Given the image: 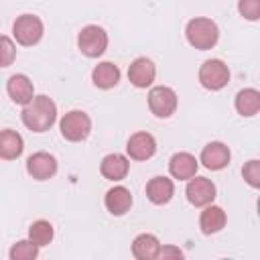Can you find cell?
<instances>
[{"instance_id": "cell-18", "label": "cell", "mask_w": 260, "mask_h": 260, "mask_svg": "<svg viewBox=\"0 0 260 260\" xmlns=\"http://www.w3.org/2000/svg\"><path fill=\"white\" fill-rule=\"evenodd\" d=\"M158 252H160V242L152 234H140L132 242V254L138 260H154L158 258Z\"/></svg>"}, {"instance_id": "cell-25", "label": "cell", "mask_w": 260, "mask_h": 260, "mask_svg": "<svg viewBox=\"0 0 260 260\" xmlns=\"http://www.w3.org/2000/svg\"><path fill=\"white\" fill-rule=\"evenodd\" d=\"M14 57H16V47H14L12 39L0 35V67H8V65H12Z\"/></svg>"}, {"instance_id": "cell-27", "label": "cell", "mask_w": 260, "mask_h": 260, "mask_svg": "<svg viewBox=\"0 0 260 260\" xmlns=\"http://www.w3.org/2000/svg\"><path fill=\"white\" fill-rule=\"evenodd\" d=\"M242 175L250 187H260V162L258 160L246 162V167L242 169Z\"/></svg>"}, {"instance_id": "cell-10", "label": "cell", "mask_w": 260, "mask_h": 260, "mask_svg": "<svg viewBox=\"0 0 260 260\" xmlns=\"http://www.w3.org/2000/svg\"><path fill=\"white\" fill-rule=\"evenodd\" d=\"M126 150H128L130 158L146 160V158H150L156 152V140L148 132H136V134L130 136V140L126 144Z\"/></svg>"}, {"instance_id": "cell-2", "label": "cell", "mask_w": 260, "mask_h": 260, "mask_svg": "<svg viewBox=\"0 0 260 260\" xmlns=\"http://www.w3.org/2000/svg\"><path fill=\"white\" fill-rule=\"evenodd\" d=\"M185 35H187V41H189L191 47H195L199 51H207L217 43L219 30H217V24L211 18L199 16V18H191L187 22Z\"/></svg>"}, {"instance_id": "cell-7", "label": "cell", "mask_w": 260, "mask_h": 260, "mask_svg": "<svg viewBox=\"0 0 260 260\" xmlns=\"http://www.w3.org/2000/svg\"><path fill=\"white\" fill-rule=\"evenodd\" d=\"M148 108L158 118H169L177 110V93L167 85H156L148 93Z\"/></svg>"}, {"instance_id": "cell-28", "label": "cell", "mask_w": 260, "mask_h": 260, "mask_svg": "<svg viewBox=\"0 0 260 260\" xmlns=\"http://www.w3.org/2000/svg\"><path fill=\"white\" fill-rule=\"evenodd\" d=\"M183 256V252L179 250V248H175V246H165V248H160V252H158V258H181Z\"/></svg>"}, {"instance_id": "cell-6", "label": "cell", "mask_w": 260, "mask_h": 260, "mask_svg": "<svg viewBox=\"0 0 260 260\" xmlns=\"http://www.w3.org/2000/svg\"><path fill=\"white\" fill-rule=\"evenodd\" d=\"M12 32H14V39L20 45L30 47V45H37L41 41V37H43V22L35 14H22V16H18L14 20Z\"/></svg>"}, {"instance_id": "cell-26", "label": "cell", "mask_w": 260, "mask_h": 260, "mask_svg": "<svg viewBox=\"0 0 260 260\" xmlns=\"http://www.w3.org/2000/svg\"><path fill=\"white\" fill-rule=\"evenodd\" d=\"M238 10L248 20L260 18V0H238Z\"/></svg>"}, {"instance_id": "cell-8", "label": "cell", "mask_w": 260, "mask_h": 260, "mask_svg": "<svg viewBox=\"0 0 260 260\" xmlns=\"http://www.w3.org/2000/svg\"><path fill=\"white\" fill-rule=\"evenodd\" d=\"M185 195H187L191 205L203 207V205H209L215 199V185L205 177H191L189 183H187Z\"/></svg>"}, {"instance_id": "cell-23", "label": "cell", "mask_w": 260, "mask_h": 260, "mask_svg": "<svg viewBox=\"0 0 260 260\" xmlns=\"http://www.w3.org/2000/svg\"><path fill=\"white\" fill-rule=\"evenodd\" d=\"M28 240L32 244H37L39 248L41 246H47L51 240H53V225L45 219H39L35 221L30 228H28Z\"/></svg>"}, {"instance_id": "cell-13", "label": "cell", "mask_w": 260, "mask_h": 260, "mask_svg": "<svg viewBox=\"0 0 260 260\" xmlns=\"http://www.w3.org/2000/svg\"><path fill=\"white\" fill-rule=\"evenodd\" d=\"M201 162L211 171H219L230 162V148L223 142H209L201 150Z\"/></svg>"}, {"instance_id": "cell-5", "label": "cell", "mask_w": 260, "mask_h": 260, "mask_svg": "<svg viewBox=\"0 0 260 260\" xmlns=\"http://www.w3.org/2000/svg\"><path fill=\"white\" fill-rule=\"evenodd\" d=\"M199 81L205 89H211V91H217L221 87L228 85L230 81V69L223 61L219 59H209L205 61L201 67H199Z\"/></svg>"}, {"instance_id": "cell-24", "label": "cell", "mask_w": 260, "mask_h": 260, "mask_svg": "<svg viewBox=\"0 0 260 260\" xmlns=\"http://www.w3.org/2000/svg\"><path fill=\"white\" fill-rule=\"evenodd\" d=\"M39 254V246L30 240H20L10 248V260H32Z\"/></svg>"}, {"instance_id": "cell-9", "label": "cell", "mask_w": 260, "mask_h": 260, "mask_svg": "<svg viewBox=\"0 0 260 260\" xmlns=\"http://www.w3.org/2000/svg\"><path fill=\"white\" fill-rule=\"evenodd\" d=\"M26 171L37 181H47L57 173V160L49 152H35L26 160Z\"/></svg>"}, {"instance_id": "cell-15", "label": "cell", "mask_w": 260, "mask_h": 260, "mask_svg": "<svg viewBox=\"0 0 260 260\" xmlns=\"http://www.w3.org/2000/svg\"><path fill=\"white\" fill-rule=\"evenodd\" d=\"M128 169H130V162L126 156L114 152V154H108L102 158V165H100V173L110 179V181H122L126 175H128Z\"/></svg>"}, {"instance_id": "cell-16", "label": "cell", "mask_w": 260, "mask_h": 260, "mask_svg": "<svg viewBox=\"0 0 260 260\" xmlns=\"http://www.w3.org/2000/svg\"><path fill=\"white\" fill-rule=\"evenodd\" d=\"M173 193H175V187H173V181L169 177H152L146 185V197L154 205L169 203Z\"/></svg>"}, {"instance_id": "cell-19", "label": "cell", "mask_w": 260, "mask_h": 260, "mask_svg": "<svg viewBox=\"0 0 260 260\" xmlns=\"http://www.w3.org/2000/svg\"><path fill=\"white\" fill-rule=\"evenodd\" d=\"M91 79H93V83H95L98 87L110 89V87H114V85L120 81V69H118V65H114V63H110V61H102V63H98V65L93 67Z\"/></svg>"}, {"instance_id": "cell-12", "label": "cell", "mask_w": 260, "mask_h": 260, "mask_svg": "<svg viewBox=\"0 0 260 260\" xmlns=\"http://www.w3.org/2000/svg\"><path fill=\"white\" fill-rule=\"evenodd\" d=\"M6 89H8L10 100H12L14 104H20V106H26V104H28V102L35 98L32 81H30L26 75H22V73L12 75V77L8 79Z\"/></svg>"}, {"instance_id": "cell-3", "label": "cell", "mask_w": 260, "mask_h": 260, "mask_svg": "<svg viewBox=\"0 0 260 260\" xmlns=\"http://www.w3.org/2000/svg\"><path fill=\"white\" fill-rule=\"evenodd\" d=\"M61 134L65 140H71V142H79V140H85L89 136V130H91V120L85 112L81 110H71L67 112L63 118H61Z\"/></svg>"}, {"instance_id": "cell-11", "label": "cell", "mask_w": 260, "mask_h": 260, "mask_svg": "<svg viewBox=\"0 0 260 260\" xmlns=\"http://www.w3.org/2000/svg\"><path fill=\"white\" fill-rule=\"evenodd\" d=\"M154 75H156V69H154L152 61L146 59V57L134 59L130 69H128V79L136 87H148L154 81Z\"/></svg>"}, {"instance_id": "cell-17", "label": "cell", "mask_w": 260, "mask_h": 260, "mask_svg": "<svg viewBox=\"0 0 260 260\" xmlns=\"http://www.w3.org/2000/svg\"><path fill=\"white\" fill-rule=\"evenodd\" d=\"M104 203H106V209L112 215H124L130 209V205H132V195H130V191L126 187L118 185V187H112L106 193Z\"/></svg>"}, {"instance_id": "cell-4", "label": "cell", "mask_w": 260, "mask_h": 260, "mask_svg": "<svg viewBox=\"0 0 260 260\" xmlns=\"http://www.w3.org/2000/svg\"><path fill=\"white\" fill-rule=\"evenodd\" d=\"M77 47L85 57H100L108 47V35L98 24H87L77 35Z\"/></svg>"}, {"instance_id": "cell-1", "label": "cell", "mask_w": 260, "mask_h": 260, "mask_svg": "<svg viewBox=\"0 0 260 260\" xmlns=\"http://www.w3.org/2000/svg\"><path fill=\"white\" fill-rule=\"evenodd\" d=\"M55 120H57V106L47 95H37L22 108V122L32 132L49 130L55 124Z\"/></svg>"}, {"instance_id": "cell-22", "label": "cell", "mask_w": 260, "mask_h": 260, "mask_svg": "<svg viewBox=\"0 0 260 260\" xmlns=\"http://www.w3.org/2000/svg\"><path fill=\"white\" fill-rule=\"evenodd\" d=\"M236 110L242 116L258 114V110H260V93H258V89L248 87V89L238 91V95H236Z\"/></svg>"}, {"instance_id": "cell-20", "label": "cell", "mask_w": 260, "mask_h": 260, "mask_svg": "<svg viewBox=\"0 0 260 260\" xmlns=\"http://www.w3.org/2000/svg\"><path fill=\"white\" fill-rule=\"evenodd\" d=\"M24 142L22 136L14 130H0V158L12 160L22 154Z\"/></svg>"}, {"instance_id": "cell-14", "label": "cell", "mask_w": 260, "mask_h": 260, "mask_svg": "<svg viewBox=\"0 0 260 260\" xmlns=\"http://www.w3.org/2000/svg\"><path fill=\"white\" fill-rule=\"evenodd\" d=\"M169 171L175 179L187 181V179L195 177V173H197V158L189 152H177L169 160Z\"/></svg>"}, {"instance_id": "cell-21", "label": "cell", "mask_w": 260, "mask_h": 260, "mask_svg": "<svg viewBox=\"0 0 260 260\" xmlns=\"http://www.w3.org/2000/svg\"><path fill=\"white\" fill-rule=\"evenodd\" d=\"M225 225V211L217 205H207L201 211L199 217V228L203 234H217Z\"/></svg>"}]
</instances>
